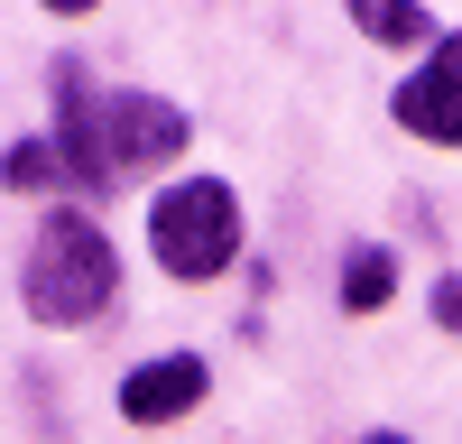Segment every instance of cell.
<instances>
[{"mask_svg":"<svg viewBox=\"0 0 462 444\" xmlns=\"http://www.w3.org/2000/svg\"><path fill=\"white\" fill-rule=\"evenodd\" d=\"M389 121H398L407 139H426V148H462V28L435 37L426 65L389 93Z\"/></svg>","mask_w":462,"mask_h":444,"instance_id":"277c9868","label":"cell"},{"mask_svg":"<svg viewBox=\"0 0 462 444\" xmlns=\"http://www.w3.org/2000/svg\"><path fill=\"white\" fill-rule=\"evenodd\" d=\"M0 185H10V195H47V185H65V167H56L47 139H19L10 158H0Z\"/></svg>","mask_w":462,"mask_h":444,"instance_id":"ba28073f","label":"cell"},{"mask_svg":"<svg viewBox=\"0 0 462 444\" xmlns=\"http://www.w3.org/2000/svg\"><path fill=\"white\" fill-rule=\"evenodd\" d=\"M213 389V370L204 352H158V361H139L130 380H121V417L130 426H176V417H195Z\"/></svg>","mask_w":462,"mask_h":444,"instance_id":"5b68a950","label":"cell"},{"mask_svg":"<svg viewBox=\"0 0 462 444\" xmlns=\"http://www.w3.org/2000/svg\"><path fill=\"white\" fill-rule=\"evenodd\" d=\"M111 296H121V250H111V232H102L84 204H56L47 222H37L28 259H19V306H28V324H47V333L102 324Z\"/></svg>","mask_w":462,"mask_h":444,"instance_id":"7a4b0ae2","label":"cell"},{"mask_svg":"<svg viewBox=\"0 0 462 444\" xmlns=\"http://www.w3.org/2000/svg\"><path fill=\"white\" fill-rule=\"evenodd\" d=\"M398 296V250L389 241H352L342 250V315H379Z\"/></svg>","mask_w":462,"mask_h":444,"instance_id":"8992f818","label":"cell"},{"mask_svg":"<svg viewBox=\"0 0 462 444\" xmlns=\"http://www.w3.org/2000/svg\"><path fill=\"white\" fill-rule=\"evenodd\" d=\"M148 259H158L167 278L204 287L222 278L231 259H241V195H231L222 176H176L158 204H148Z\"/></svg>","mask_w":462,"mask_h":444,"instance_id":"3957f363","label":"cell"},{"mask_svg":"<svg viewBox=\"0 0 462 444\" xmlns=\"http://www.w3.org/2000/svg\"><path fill=\"white\" fill-rule=\"evenodd\" d=\"M195 121L167 102V93H102L84 65H56V167H65V204L74 195H111L148 167H176Z\"/></svg>","mask_w":462,"mask_h":444,"instance_id":"6da1fadb","label":"cell"},{"mask_svg":"<svg viewBox=\"0 0 462 444\" xmlns=\"http://www.w3.org/2000/svg\"><path fill=\"white\" fill-rule=\"evenodd\" d=\"M370 444H407V435H389V426H379V435H370Z\"/></svg>","mask_w":462,"mask_h":444,"instance_id":"30bf717a","label":"cell"},{"mask_svg":"<svg viewBox=\"0 0 462 444\" xmlns=\"http://www.w3.org/2000/svg\"><path fill=\"white\" fill-rule=\"evenodd\" d=\"M426 306H435V324H444V333H462V278H435Z\"/></svg>","mask_w":462,"mask_h":444,"instance_id":"9c48e42d","label":"cell"},{"mask_svg":"<svg viewBox=\"0 0 462 444\" xmlns=\"http://www.w3.org/2000/svg\"><path fill=\"white\" fill-rule=\"evenodd\" d=\"M352 28H361V37H379V47H426V37H435V19H426V10H407V0L352 10Z\"/></svg>","mask_w":462,"mask_h":444,"instance_id":"52a82bcc","label":"cell"}]
</instances>
